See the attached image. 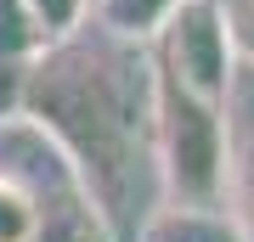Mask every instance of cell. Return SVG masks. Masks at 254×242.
<instances>
[{
	"label": "cell",
	"instance_id": "6da1fadb",
	"mask_svg": "<svg viewBox=\"0 0 254 242\" xmlns=\"http://www.w3.org/2000/svg\"><path fill=\"white\" fill-rule=\"evenodd\" d=\"M153 96V45L119 40L96 23L46 45L28 73L23 118H34L46 141L68 158L79 192L91 197L113 242H141L147 220L164 208Z\"/></svg>",
	"mask_w": 254,
	"mask_h": 242
},
{
	"label": "cell",
	"instance_id": "7a4b0ae2",
	"mask_svg": "<svg viewBox=\"0 0 254 242\" xmlns=\"http://www.w3.org/2000/svg\"><path fill=\"white\" fill-rule=\"evenodd\" d=\"M158 96H153V152H158V186L164 203L192 208H226L232 197V130L226 101H209L181 79H170L158 62Z\"/></svg>",
	"mask_w": 254,
	"mask_h": 242
},
{
	"label": "cell",
	"instance_id": "3957f363",
	"mask_svg": "<svg viewBox=\"0 0 254 242\" xmlns=\"http://www.w3.org/2000/svg\"><path fill=\"white\" fill-rule=\"evenodd\" d=\"M153 62L170 79H181L187 90L209 96V101H232L237 40H232L226 0H181L153 40Z\"/></svg>",
	"mask_w": 254,
	"mask_h": 242
},
{
	"label": "cell",
	"instance_id": "277c9868",
	"mask_svg": "<svg viewBox=\"0 0 254 242\" xmlns=\"http://www.w3.org/2000/svg\"><path fill=\"white\" fill-rule=\"evenodd\" d=\"M141 242H249L232 208H192V203H164L147 220Z\"/></svg>",
	"mask_w": 254,
	"mask_h": 242
},
{
	"label": "cell",
	"instance_id": "5b68a950",
	"mask_svg": "<svg viewBox=\"0 0 254 242\" xmlns=\"http://www.w3.org/2000/svg\"><path fill=\"white\" fill-rule=\"evenodd\" d=\"M175 6H181V0H91V23L108 28V34H119V40L153 45Z\"/></svg>",
	"mask_w": 254,
	"mask_h": 242
},
{
	"label": "cell",
	"instance_id": "8992f818",
	"mask_svg": "<svg viewBox=\"0 0 254 242\" xmlns=\"http://www.w3.org/2000/svg\"><path fill=\"white\" fill-rule=\"evenodd\" d=\"M40 231V197L17 175H0V242H34Z\"/></svg>",
	"mask_w": 254,
	"mask_h": 242
},
{
	"label": "cell",
	"instance_id": "52a82bcc",
	"mask_svg": "<svg viewBox=\"0 0 254 242\" xmlns=\"http://www.w3.org/2000/svg\"><path fill=\"white\" fill-rule=\"evenodd\" d=\"M23 6H28V17H34V28H40L46 45L79 34V28L91 23V0H23Z\"/></svg>",
	"mask_w": 254,
	"mask_h": 242
},
{
	"label": "cell",
	"instance_id": "ba28073f",
	"mask_svg": "<svg viewBox=\"0 0 254 242\" xmlns=\"http://www.w3.org/2000/svg\"><path fill=\"white\" fill-rule=\"evenodd\" d=\"M46 40H40L34 17H28L23 0H0V56H40Z\"/></svg>",
	"mask_w": 254,
	"mask_h": 242
},
{
	"label": "cell",
	"instance_id": "9c48e42d",
	"mask_svg": "<svg viewBox=\"0 0 254 242\" xmlns=\"http://www.w3.org/2000/svg\"><path fill=\"white\" fill-rule=\"evenodd\" d=\"M28 73H34V56H0V124L23 118V107H28Z\"/></svg>",
	"mask_w": 254,
	"mask_h": 242
},
{
	"label": "cell",
	"instance_id": "30bf717a",
	"mask_svg": "<svg viewBox=\"0 0 254 242\" xmlns=\"http://www.w3.org/2000/svg\"><path fill=\"white\" fill-rule=\"evenodd\" d=\"M232 192H237V203H243V237L254 242V141H249V152L232 163Z\"/></svg>",
	"mask_w": 254,
	"mask_h": 242
},
{
	"label": "cell",
	"instance_id": "8fae6325",
	"mask_svg": "<svg viewBox=\"0 0 254 242\" xmlns=\"http://www.w3.org/2000/svg\"><path fill=\"white\" fill-rule=\"evenodd\" d=\"M232 40H237V62H254V0H226Z\"/></svg>",
	"mask_w": 254,
	"mask_h": 242
}]
</instances>
